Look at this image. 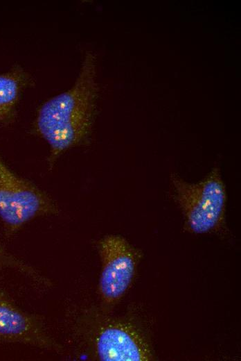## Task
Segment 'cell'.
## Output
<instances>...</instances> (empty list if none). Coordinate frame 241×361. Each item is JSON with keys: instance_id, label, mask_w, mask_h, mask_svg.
Returning <instances> with one entry per match:
<instances>
[{"instance_id": "cell-2", "label": "cell", "mask_w": 241, "mask_h": 361, "mask_svg": "<svg viewBox=\"0 0 241 361\" xmlns=\"http://www.w3.org/2000/svg\"><path fill=\"white\" fill-rule=\"evenodd\" d=\"M170 180L173 199L190 232L207 233L223 226L227 194L218 167L195 183L188 182L176 173L171 174Z\"/></svg>"}, {"instance_id": "cell-1", "label": "cell", "mask_w": 241, "mask_h": 361, "mask_svg": "<svg viewBox=\"0 0 241 361\" xmlns=\"http://www.w3.org/2000/svg\"><path fill=\"white\" fill-rule=\"evenodd\" d=\"M98 94L96 57L88 51L73 85L45 101L33 124V131L49 145L50 167L64 151L89 141Z\"/></svg>"}, {"instance_id": "cell-4", "label": "cell", "mask_w": 241, "mask_h": 361, "mask_svg": "<svg viewBox=\"0 0 241 361\" xmlns=\"http://www.w3.org/2000/svg\"><path fill=\"white\" fill-rule=\"evenodd\" d=\"M97 248L102 263L100 296L105 305H113L130 286L140 253L118 235L105 236L98 242Z\"/></svg>"}, {"instance_id": "cell-7", "label": "cell", "mask_w": 241, "mask_h": 361, "mask_svg": "<svg viewBox=\"0 0 241 361\" xmlns=\"http://www.w3.org/2000/svg\"><path fill=\"white\" fill-rule=\"evenodd\" d=\"M33 81L30 74L19 64L0 74V125L14 123L21 94L33 85Z\"/></svg>"}, {"instance_id": "cell-5", "label": "cell", "mask_w": 241, "mask_h": 361, "mask_svg": "<svg viewBox=\"0 0 241 361\" xmlns=\"http://www.w3.org/2000/svg\"><path fill=\"white\" fill-rule=\"evenodd\" d=\"M0 344H19L60 353L63 346L48 330L42 317L21 308L0 289Z\"/></svg>"}, {"instance_id": "cell-6", "label": "cell", "mask_w": 241, "mask_h": 361, "mask_svg": "<svg viewBox=\"0 0 241 361\" xmlns=\"http://www.w3.org/2000/svg\"><path fill=\"white\" fill-rule=\"evenodd\" d=\"M92 335V347L102 361H143L150 351L137 332L128 324L111 321L99 326Z\"/></svg>"}, {"instance_id": "cell-8", "label": "cell", "mask_w": 241, "mask_h": 361, "mask_svg": "<svg viewBox=\"0 0 241 361\" xmlns=\"http://www.w3.org/2000/svg\"><path fill=\"white\" fill-rule=\"evenodd\" d=\"M0 269L15 270L42 286L48 287L51 281L33 266L14 256L0 243Z\"/></svg>"}, {"instance_id": "cell-3", "label": "cell", "mask_w": 241, "mask_h": 361, "mask_svg": "<svg viewBox=\"0 0 241 361\" xmlns=\"http://www.w3.org/2000/svg\"><path fill=\"white\" fill-rule=\"evenodd\" d=\"M58 212L57 205L45 192L14 172L0 155V219L7 237L36 217Z\"/></svg>"}]
</instances>
